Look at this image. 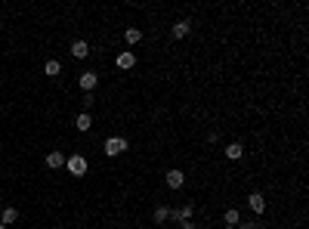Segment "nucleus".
<instances>
[{"label":"nucleus","mask_w":309,"mask_h":229,"mask_svg":"<svg viewBox=\"0 0 309 229\" xmlns=\"http://www.w3.org/2000/svg\"><path fill=\"white\" fill-rule=\"evenodd\" d=\"M223 223H226V226H238V223H241V210H238V207H226Z\"/></svg>","instance_id":"15"},{"label":"nucleus","mask_w":309,"mask_h":229,"mask_svg":"<svg viewBox=\"0 0 309 229\" xmlns=\"http://www.w3.org/2000/svg\"><path fill=\"white\" fill-rule=\"evenodd\" d=\"M65 167H68L71 177H84L90 164H87V158H84V155H68V158H65Z\"/></svg>","instance_id":"2"},{"label":"nucleus","mask_w":309,"mask_h":229,"mask_svg":"<svg viewBox=\"0 0 309 229\" xmlns=\"http://www.w3.org/2000/svg\"><path fill=\"white\" fill-rule=\"evenodd\" d=\"M93 102H96V99H93V93H84V99H81V112H87V115H90V112H93Z\"/></svg>","instance_id":"18"},{"label":"nucleus","mask_w":309,"mask_h":229,"mask_svg":"<svg viewBox=\"0 0 309 229\" xmlns=\"http://www.w3.org/2000/svg\"><path fill=\"white\" fill-rule=\"evenodd\" d=\"M127 149H130V143H127L124 136H108L105 146H102V152H105L108 158H118V155H124Z\"/></svg>","instance_id":"1"},{"label":"nucleus","mask_w":309,"mask_h":229,"mask_svg":"<svg viewBox=\"0 0 309 229\" xmlns=\"http://www.w3.org/2000/svg\"><path fill=\"white\" fill-rule=\"evenodd\" d=\"M235 229H263V223H244V220H241Z\"/></svg>","instance_id":"19"},{"label":"nucleus","mask_w":309,"mask_h":229,"mask_svg":"<svg viewBox=\"0 0 309 229\" xmlns=\"http://www.w3.org/2000/svg\"><path fill=\"white\" fill-rule=\"evenodd\" d=\"M179 229H198V223H192V220H183V223H179Z\"/></svg>","instance_id":"20"},{"label":"nucleus","mask_w":309,"mask_h":229,"mask_svg":"<svg viewBox=\"0 0 309 229\" xmlns=\"http://www.w3.org/2000/svg\"><path fill=\"white\" fill-rule=\"evenodd\" d=\"M115 65L121 68V72H130V68L136 65V53H133V50H121L118 59H115Z\"/></svg>","instance_id":"5"},{"label":"nucleus","mask_w":309,"mask_h":229,"mask_svg":"<svg viewBox=\"0 0 309 229\" xmlns=\"http://www.w3.org/2000/svg\"><path fill=\"white\" fill-rule=\"evenodd\" d=\"M152 220H155L158 226H164V223L170 220V207H167V204H158V207H155V214H152Z\"/></svg>","instance_id":"14"},{"label":"nucleus","mask_w":309,"mask_h":229,"mask_svg":"<svg viewBox=\"0 0 309 229\" xmlns=\"http://www.w3.org/2000/svg\"><path fill=\"white\" fill-rule=\"evenodd\" d=\"M0 223H4L7 229L13 223H19V207H4V214H0Z\"/></svg>","instance_id":"10"},{"label":"nucleus","mask_w":309,"mask_h":229,"mask_svg":"<svg viewBox=\"0 0 309 229\" xmlns=\"http://www.w3.org/2000/svg\"><path fill=\"white\" fill-rule=\"evenodd\" d=\"M124 41L130 44V47H136V44L142 41V31H139V28H127V31H124Z\"/></svg>","instance_id":"17"},{"label":"nucleus","mask_w":309,"mask_h":229,"mask_svg":"<svg viewBox=\"0 0 309 229\" xmlns=\"http://www.w3.org/2000/svg\"><path fill=\"white\" fill-rule=\"evenodd\" d=\"M75 127H78L81 133H87L90 127H93V115H87V112H81V115L75 118Z\"/></svg>","instance_id":"16"},{"label":"nucleus","mask_w":309,"mask_h":229,"mask_svg":"<svg viewBox=\"0 0 309 229\" xmlns=\"http://www.w3.org/2000/svg\"><path fill=\"white\" fill-rule=\"evenodd\" d=\"M247 207L257 217H263L266 214V195H263V192H250V195H247Z\"/></svg>","instance_id":"4"},{"label":"nucleus","mask_w":309,"mask_h":229,"mask_svg":"<svg viewBox=\"0 0 309 229\" xmlns=\"http://www.w3.org/2000/svg\"><path fill=\"white\" fill-rule=\"evenodd\" d=\"M47 167H50V170H59V167H65V152L53 149V152L47 155Z\"/></svg>","instance_id":"9"},{"label":"nucleus","mask_w":309,"mask_h":229,"mask_svg":"<svg viewBox=\"0 0 309 229\" xmlns=\"http://www.w3.org/2000/svg\"><path fill=\"white\" fill-rule=\"evenodd\" d=\"M78 84H81V90H84V93H93V90H96V84H99V75H96V72H84V75L78 78Z\"/></svg>","instance_id":"7"},{"label":"nucleus","mask_w":309,"mask_h":229,"mask_svg":"<svg viewBox=\"0 0 309 229\" xmlns=\"http://www.w3.org/2000/svg\"><path fill=\"white\" fill-rule=\"evenodd\" d=\"M223 229H235V226H223Z\"/></svg>","instance_id":"21"},{"label":"nucleus","mask_w":309,"mask_h":229,"mask_svg":"<svg viewBox=\"0 0 309 229\" xmlns=\"http://www.w3.org/2000/svg\"><path fill=\"white\" fill-rule=\"evenodd\" d=\"M44 75H47V78H59V75H62V62H59V59H47V62H44Z\"/></svg>","instance_id":"11"},{"label":"nucleus","mask_w":309,"mask_h":229,"mask_svg":"<svg viewBox=\"0 0 309 229\" xmlns=\"http://www.w3.org/2000/svg\"><path fill=\"white\" fill-rule=\"evenodd\" d=\"M195 217V204L186 201V204H179V207H170V220L173 223H183V220H192Z\"/></svg>","instance_id":"3"},{"label":"nucleus","mask_w":309,"mask_h":229,"mask_svg":"<svg viewBox=\"0 0 309 229\" xmlns=\"http://www.w3.org/2000/svg\"><path fill=\"white\" fill-rule=\"evenodd\" d=\"M0 229H7V226H4V223H0Z\"/></svg>","instance_id":"22"},{"label":"nucleus","mask_w":309,"mask_h":229,"mask_svg":"<svg viewBox=\"0 0 309 229\" xmlns=\"http://www.w3.org/2000/svg\"><path fill=\"white\" fill-rule=\"evenodd\" d=\"M170 34H173L176 41L189 38V34H192V19H176V22H173V28H170Z\"/></svg>","instance_id":"6"},{"label":"nucleus","mask_w":309,"mask_h":229,"mask_svg":"<svg viewBox=\"0 0 309 229\" xmlns=\"http://www.w3.org/2000/svg\"><path fill=\"white\" fill-rule=\"evenodd\" d=\"M183 183H186V173L179 170V167H173V170H167V189H183Z\"/></svg>","instance_id":"8"},{"label":"nucleus","mask_w":309,"mask_h":229,"mask_svg":"<svg viewBox=\"0 0 309 229\" xmlns=\"http://www.w3.org/2000/svg\"><path fill=\"white\" fill-rule=\"evenodd\" d=\"M71 56H75V59H87L90 56V44L87 41H75V44H71Z\"/></svg>","instance_id":"12"},{"label":"nucleus","mask_w":309,"mask_h":229,"mask_svg":"<svg viewBox=\"0 0 309 229\" xmlns=\"http://www.w3.org/2000/svg\"><path fill=\"white\" fill-rule=\"evenodd\" d=\"M223 152H226V158H229V161H241V155H244V146H241V143H229V146H226Z\"/></svg>","instance_id":"13"}]
</instances>
